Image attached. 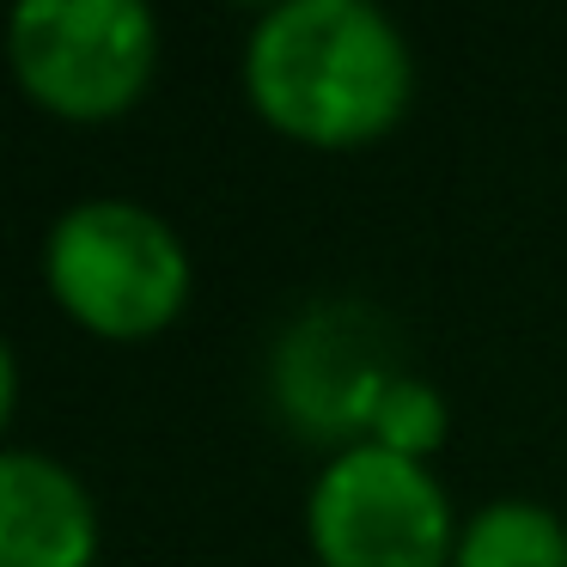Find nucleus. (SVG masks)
I'll return each mask as SVG.
<instances>
[{"mask_svg": "<svg viewBox=\"0 0 567 567\" xmlns=\"http://www.w3.org/2000/svg\"><path fill=\"white\" fill-rule=\"evenodd\" d=\"M257 116L306 147H367L415 99L409 43L367 0H281L245 43Z\"/></svg>", "mask_w": 567, "mask_h": 567, "instance_id": "nucleus-1", "label": "nucleus"}, {"mask_svg": "<svg viewBox=\"0 0 567 567\" xmlns=\"http://www.w3.org/2000/svg\"><path fill=\"white\" fill-rule=\"evenodd\" d=\"M43 281L80 330L104 342H147L184 311L189 250L153 208L99 196L50 226Z\"/></svg>", "mask_w": 567, "mask_h": 567, "instance_id": "nucleus-2", "label": "nucleus"}, {"mask_svg": "<svg viewBox=\"0 0 567 567\" xmlns=\"http://www.w3.org/2000/svg\"><path fill=\"white\" fill-rule=\"evenodd\" d=\"M7 62L38 111L123 116L159 68V19L141 0H25L7 13Z\"/></svg>", "mask_w": 567, "mask_h": 567, "instance_id": "nucleus-3", "label": "nucleus"}, {"mask_svg": "<svg viewBox=\"0 0 567 567\" xmlns=\"http://www.w3.org/2000/svg\"><path fill=\"white\" fill-rule=\"evenodd\" d=\"M306 530L323 567H452V501L427 464L360 440L311 482Z\"/></svg>", "mask_w": 567, "mask_h": 567, "instance_id": "nucleus-4", "label": "nucleus"}, {"mask_svg": "<svg viewBox=\"0 0 567 567\" xmlns=\"http://www.w3.org/2000/svg\"><path fill=\"white\" fill-rule=\"evenodd\" d=\"M403 372L384 360V330L360 306H318L275 348V396L287 421L318 445H360L372 433L379 396Z\"/></svg>", "mask_w": 567, "mask_h": 567, "instance_id": "nucleus-5", "label": "nucleus"}, {"mask_svg": "<svg viewBox=\"0 0 567 567\" xmlns=\"http://www.w3.org/2000/svg\"><path fill=\"white\" fill-rule=\"evenodd\" d=\"M99 506L43 452H0V567H92Z\"/></svg>", "mask_w": 567, "mask_h": 567, "instance_id": "nucleus-6", "label": "nucleus"}, {"mask_svg": "<svg viewBox=\"0 0 567 567\" xmlns=\"http://www.w3.org/2000/svg\"><path fill=\"white\" fill-rule=\"evenodd\" d=\"M452 567H567V525L549 506L494 501L457 530Z\"/></svg>", "mask_w": 567, "mask_h": 567, "instance_id": "nucleus-7", "label": "nucleus"}, {"mask_svg": "<svg viewBox=\"0 0 567 567\" xmlns=\"http://www.w3.org/2000/svg\"><path fill=\"white\" fill-rule=\"evenodd\" d=\"M445 427H452V415H445V396L433 391L427 379H415V372H403V379H391V391L379 396V415H372V445H384V452L396 457H415V464H427V452H440Z\"/></svg>", "mask_w": 567, "mask_h": 567, "instance_id": "nucleus-8", "label": "nucleus"}, {"mask_svg": "<svg viewBox=\"0 0 567 567\" xmlns=\"http://www.w3.org/2000/svg\"><path fill=\"white\" fill-rule=\"evenodd\" d=\"M13 403H19V360H13V348H7V336H0V433L13 421Z\"/></svg>", "mask_w": 567, "mask_h": 567, "instance_id": "nucleus-9", "label": "nucleus"}]
</instances>
